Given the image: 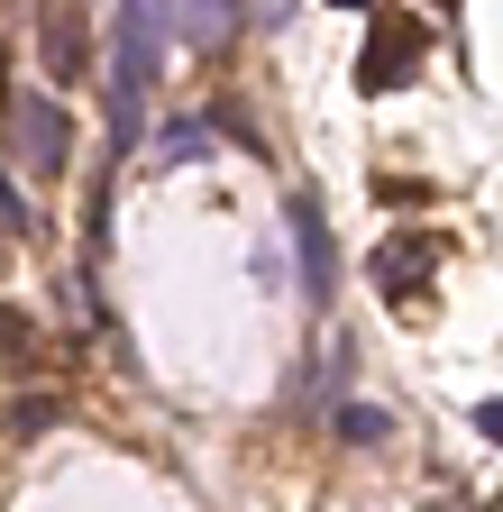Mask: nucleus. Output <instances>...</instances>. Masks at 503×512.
Masks as SVG:
<instances>
[{"label": "nucleus", "mask_w": 503, "mask_h": 512, "mask_svg": "<svg viewBox=\"0 0 503 512\" xmlns=\"http://www.w3.org/2000/svg\"><path fill=\"white\" fill-rule=\"evenodd\" d=\"M37 366H46V330L0 302V375H37Z\"/></svg>", "instance_id": "obj_8"}, {"label": "nucleus", "mask_w": 503, "mask_h": 512, "mask_svg": "<svg viewBox=\"0 0 503 512\" xmlns=\"http://www.w3.org/2000/svg\"><path fill=\"white\" fill-rule=\"evenodd\" d=\"M311 394H321V403H339V394H348V348H330L321 366H311Z\"/></svg>", "instance_id": "obj_12"}, {"label": "nucleus", "mask_w": 503, "mask_h": 512, "mask_svg": "<svg viewBox=\"0 0 503 512\" xmlns=\"http://www.w3.org/2000/svg\"><path fill=\"white\" fill-rule=\"evenodd\" d=\"M284 220H293V266H302V302L321 311V302L339 293V247H330V220H321V192H293V202H284Z\"/></svg>", "instance_id": "obj_4"}, {"label": "nucleus", "mask_w": 503, "mask_h": 512, "mask_svg": "<svg viewBox=\"0 0 503 512\" xmlns=\"http://www.w3.org/2000/svg\"><path fill=\"white\" fill-rule=\"evenodd\" d=\"M156 19L183 37V46H202V55H220L229 37H238V19H247V0H156Z\"/></svg>", "instance_id": "obj_7"}, {"label": "nucleus", "mask_w": 503, "mask_h": 512, "mask_svg": "<svg viewBox=\"0 0 503 512\" xmlns=\"http://www.w3.org/2000/svg\"><path fill=\"white\" fill-rule=\"evenodd\" d=\"M0 110H10V55H0Z\"/></svg>", "instance_id": "obj_13"}, {"label": "nucleus", "mask_w": 503, "mask_h": 512, "mask_svg": "<svg viewBox=\"0 0 503 512\" xmlns=\"http://www.w3.org/2000/svg\"><path fill=\"white\" fill-rule=\"evenodd\" d=\"M0 229H10V238H37V211L19 202V183H10V174H0Z\"/></svg>", "instance_id": "obj_11"}, {"label": "nucleus", "mask_w": 503, "mask_h": 512, "mask_svg": "<svg viewBox=\"0 0 503 512\" xmlns=\"http://www.w3.org/2000/svg\"><path fill=\"white\" fill-rule=\"evenodd\" d=\"M37 46H46V74H55V83L101 74V55H92V37H83V10H74V0H46V10H37Z\"/></svg>", "instance_id": "obj_6"}, {"label": "nucleus", "mask_w": 503, "mask_h": 512, "mask_svg": "<svg viewBox=\"0 0 503 512\" xmlns=\"http://www.w3.org/2000/svg\"><path fill=\"white\" fill-rule=\"evenodd\" d=\"M430 10H458V0H430Z\"/></svg>", "instance_id": "obj_15"}, {"label": "nucleus", "mask_w": 503, "mask_h": 512, "mask_svg": "<svg viewBox=\"0 0 503 512\" xmlns=\"http://www.w3.org/2000/svg\"><path fill=\"white\" fill-rule=\"evenodd\" d=\"M156 156H165V165H202V156H220V138H211V119L174 110V119L156 128Z\"/></svg>", "instance_id": "obj_9"}, {"label": "nucleus", "mask_w": 503, "mask_h": 512, "mask_svg": "<svg viewBox=\"0 0 503 512\" xmlns=\"http://www.w3.org/2000/svg\"><path fill=\"white\" fill-rule=\"evenodd\" d=\"M439 266H449V238H430V229H403V238H385V247L366 256V284L385 293V302H403V311H412V302L430 293V275H439Z\"/></svg>", "instance_id": "obj_3"}, {"label": "nucleus", "mask_w": 503, "mask_h": 512, "mask_svg": "<svg viewBox=\"0 0 503 512\" xmlns=\"http://www.w3.org/2000/svg\"><path fill=\"white\" fill-rule=\"evenodd\" d=\"M339 439H348V448H385V439H394V412H375V403H339Z\"/></svg>", "instance_id": "obj_10"}, {"label": "nucleus", "mask_w": 503, "mask_h": 512, "mask_svg": "<svg viewBox=\"0 0 503 512\" xmlns=\"http://www.w3.org/2000/svg\"><path fill=\"white\" fill-rule=\"evenodd\" d=\"M330 10H375V0H330Z\"/></svg>", "instance_id": "obj_14"}, {"label": "nucleus", "mask_w": 503, "mask_h": 512, "mask_svg": "<svg viewBox=\"0 0 503 512\" xmlns=\"http://www.w3.org/2000/svg\"><path fill=\"white\" fill-rule=\"evenodd\" d=\"M10 156H19V165H37V174H65V156H74V128H65V110H55L46 92L10 101Z\"/></svg>", "instance_id": "obj_5"}, {"label": "nucleus", "mask_w": 503, "mask_h": 512, "mask_svg": "<svg viewBox=\"0 0 503 512\" xmlns=\"http://www.w3.org/2000/svg\"><path fill=\"white\" fill-rule=\"evenodd\" d=\"M165 74V19L156 0H119L110 10V156L147 138V92Z\"/></svg>", "instance_id": "obj_1"}, {"label": "nucleus", "mask_w": 503, "mask_h": 512, "mask_svg": "<svg viewBox=\"0 0 503 512\" xmlns=\"http://www.w3.org/2000/svg\"><path fill=\"white\" fill-rule=\"evenodd\" d=\"M421 55H430V28H421V19L375 10V28H366V55H357V92H366V101L403 92V83L421 74Z\"/></svg>", "instance_id": "obj_2"}]
</instances>
